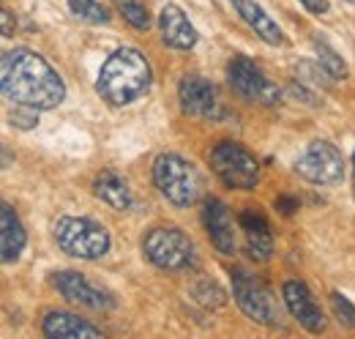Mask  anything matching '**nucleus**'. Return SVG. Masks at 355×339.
Returning <instances> with one entry per match:
<instances>
[{
  "instance_id": "obj_13",
  "label": "nucleus",
  "mask_w": 355,
  "mask_h": 339,
  "mask_svg": "<svg viewBox=\"0 0 355 339\" xmlns=\"http://www.w3.org/2000/svg\"><path fill=\"white\" fill-rule=\"evenodd\" d=\"M202 224H205V233H208L211 244L216 247V252L235 254V224H232L230 208L219 197H205V203H202Z\"/></svg>"
},
{
  "instance_id": "obj_28",
  "label": "nucleus",
  "mask_w": 355,
  "mask_h": 339,
  "mask_svg": "<svg viewBox=\"0 0 355 339\" xmlns=\"http://www.w3.org/2000/svg\"><path fill=\"white\" fill-rule=\"evenodd\" d=\"M301 3H304V8L309 14H328L331 11V3L328 0H301Z\"/></svg>"
},
{
  "instance_id": "obj_1",
  "label": "nucleus",
  "mask_w": 355,
  "mask_h": 339,
  "mask_svg": "<svg viewBox=\"0 0 355 339\" xmlns=\"http://www.w3.org/2000/svg\"><path fill=\"white\" fill-rule=\"evenodd\" d=\"M0 88L11 104H28L36 110H55L66 99L63 77L49 66L44 55L17 47L0 58Z\"/></svg>"
},
{
  "instance_id": "obj_19",
  "label": "nucleus",
  "mask_w": 355,
  "mask_h": 339,
  "mask_svg": "<svg viewBox=\"0 0 355 339\" xmlns=\"http://www.w3.org/2000/svg\"><path fill=\"white\" fill-rule=\"evenodd\" d=\"M93 195H96L104 206H110L112 211H132V206H134L129 183H126L121 175H115V172H101V175H96V181H93Z\"/></svg>"
},
{
  "instance_id": "obj_11",
  "label": "nucleus",
  "mask_w": 355,
  "mask_h": 339,
  "mask_svg": "<svg viewBox=\"0 0 355 339\" xmlns=\"http://www.w3.org/2000/svg\"><path fill=\"white\" fill-rule=\"evenodd\" d=\"M52 282L60 290V296L66 298L69 304H74V306L93 309V312H107V309L115 306V298L110 293H104V290H98L80 271H58Z\"/></svg>"
},
{
  "instance_id": "obj_21",
  "label": "nucleus",
  "mask_w": 355,
  "mask_h": 339,
  "mask_svg": "<svg viewBox=\"0 0 355 339\" xmlns=\"http://www.w3.org/2000/svg\"><path fill=\"white\" fill-rule=\"evenodd\" d=\"M314 49H317V60L322 63V69L334 77V80H345L347 77V63L342 60V55L320 36H314Z\"/></svg>"
},
{
  "instance_id": "obj_24",
  "label": "nucleus",
  "mask_w": 355,
  "mask_h": 339,
  "mask_svg": "<svg viewBox=\"0 0 355 339\" xmlns=\"http://www.w3.org/2000/svg\"><path fill=\"white\" fill-rule=\"evenodd\" d=\"M331 309H334V317L339 320V326L355 329V306L350 304V298L342 296L339 290H331Z\"/></svg>"
},
{
  "instance_id": "obj_30",
  "label": "nucleus",
  "mask_w": 355,
  "mask_h": 339,
  "mask_svg": "<svg viewBox=\"0 0 355 339\" xmlns=\"http://www.w3.org/2000/svg\"><path fill=\"white\" fill-rule=\"evenodd\" d=\"M353 183H355V151H353Z\"/></svg>"
},
{
  "instance_id": "obj_22",
  "label": "nucleus",
  "mask_w": 355,
  "mask_h": 339,
  "mask_svg": "<svg viewBox=\"0 0 355 339\" xmlns=\"http://www.w3.org/2000/svg\"><path fill=\"white\" fill-rule=\"evenodd\" d=\"M69 3V11L77 17V19H83V22H88V25H107L110 22V8L107 6H101L98 0H66Z\"/></svg>"
},
{
  "instance_id": "obj_29",
  "label": "nucleus",
  "mask_w": 355,
  "mask_h": 339,
  "mask_svg": "<svg viewBox=\"0 0 355 339\" xmlns=\"http://www.w3.org/2000/svg\"><path fill=\"white\" fill-rule=\"evenodd\" d=\"M290 93H293L295 99L301 96V101H304V104H317V101H314V96H311V93L306 90V88H304V85H293V88H290Z\"/></svg>"
},
{
  "instance_id": "obj_3",
  "label": "nucleus",
  "mask_w": 355,
  "mask_h": 339,
  "mask_svg": "<svg viewBox=\"0 0 355 339\" xmlns=\"http://www.w3.org/2000/svg\"><path fill=\"white\" fill-rule=\"evenodd\" d=\"M153 183L173 208H191L202 195V175L180 154H159L153 159Z\"/></svg>"
},
{
  "instance_id": "obj_27",
  "label": "nucleus",
  "mask_w": 355,
  "mask_h": 339,
  "mask_svg": "<svg viewBox=\"0 0 355 339\" xmlns=\"http://www.w3.org/2000/svg\"><path fill=\"white\" fill-rule=\"evenodd\" d=\"M0 19H3V36L11 39L14 31H17V19H14V14H11L8 8H0Z\"/></svg>"
},
{
  "instance_id": "obj_17",
  "label": "nucleus",
  "mask_w": 355,
  "mask_h": 339,
  "mask_svg": "<svg viewBox=\"0 0 355 339\" xmlns=\"http://www.w3.org/2000/svg\"><path fill=\"white\" fill-rule=\"evenodd\" d=\"M230 3H232V8L238 11V17L254 31L257 39H263L268 47H279V44H284V33H282L279 22L268 14L257 0H230Z\"/></svg>"
},
{
  "instance_id": "obj_15",
  "label": "nucleus",
  "mask_w": 355,
  "mask_h": 339,
  "mask_svg": "<svg viewBox=\"0 0 355 339\" xmlns=\"http://www.w3.org/2000/svg\"><path fill=\"white\" fill-rule=\"evenodd\" d=\"M238 227L246 235L249 257L257 260V263L270 260V254H273V235H270V224H268L266 216L260 211H254V208H246L238 216Z\"/></svg>"
},
{
  "instance_id": "obj_4",
  "label": "nucleus",
  "mask_w": 355,
  "mask_h": 339,
  "mask_svg": "<svg viewBox=\"0 0 355 339\" xmlns=\"http://www.w3.org/2000/svg\"><path fill=\"white\" fill-rule=\"evenodd\" d=\"M142 254L167 274H183L197 265V247L194 241L173 224L150 227L142 238Z\"/></svg>"
},
{
  "instance_id": "obj_16",
  "label": "nucleus",
  "mask_w": 355,
  "mask_h": 339,
  "mask_svg": "<svg viewBox=\"0 0 355 339\" xmlns=\"http://www.w3.org/2000/svg\"><path fill=\"white\" fill-rule=\"evenodd\" d=\"M49 339H104V331L74 312H49L42 323Z\"/></svg>"
},
{
  "instance_id": "obj_23",
  "label": "nucleus",
  "mask_w": 355,
  "mask_h": 339,
  "mask_svg": "<svg viewBox=\"0 0 355 339\" xmlns=\"http://www.w3.org/2000/svg\"><path fill=\"white\" fill-rule=\"evenodd\" d=\"M118 8H121V17L132 25L134 31H148L150 28V14H148L145 3H139V0H118Z\"/></svg>"
},
{
  "instance_id": "obj_14",
  "label": "nucleus",
  "mask_w": 355,
  "mask_h": 339,
  "mask_svg": "<svg viewBox=\"0 0 355 339\" xmlns=\"http://www.w3.org/2000/svg\"><path fill=\"white\" fill-rule=\"evenodd\" d=\"M159 33L162 42L170 49H191L194 44L200 42L197 28L189 22V17L183 14V8L175 3H167L159 14Z\"/></svg>"
},
{
  "instance_id": "obj_2",
  "label": "nucleus",
  "mask_w": 355,
  "mask_h": 339,
  "mask_svg": "<svg viewBox=\"0 0 355 339\" xmlns=\"http://www.w3.org/2000/svg\"><path fill=\"white\" fill-rule=\"evenodd\" d=\"M150 83H153V69L148 58L134 47H118L98 69L96 93L110 107H126L134 104L139 96H145Z\"/></svg>"
},
{
  "instance_id": "obj_9",
  "label": "nucleus",
  "mask_w": 355,
  "mask_h": 339,
  "mask_svg": "<svg viewBox=\"0 0 355 339\" xmlns=\"http://www.w3.org/2000/svg\"><path fill=\"white\" fill-rule=\"evenodd\" d=\"M295 172L314 186H336L345 178L342 151L328 140H314L309 148L295 159Z\"/></svg>"
},
{
  "instance_id": "obj_5",
  "label": "nucleus",
  "mask_w": 355,
  "mask_h": 339,
  "mask_svg": "<svg viewBox=\"0 0 355 339\" xmlns=\"http://www.w3.org/2000/svg\"><path fill=\"white\" fill-rule=\"evenodd\" d=\"M230 279H232V298L249 320H254L260 326H270V329L284 323L282 304L266 279H260L257 274H252L246 268H232Z\"/></svg>"
},
{
  "instance_id": "obj_26",
  "label": "nucleus",
  "mask_w": 355,
  "mask_h": 339,
  "mask_svg": "<svg viewBox=\"0 0 355 339\" xmlns=\"http://www.w3.org/2000/svg\"><path fill=\"white\" fill-rule=\"evenodd\" d=\"M276 208H279V213H284V216H293V213L298 211V200L295 197H276V203H273Z\"/></svg>"
},
{
  "instance_id": "obj_20",
  "label": "nucleus",
  "mask_w": 355,
  "mask_h": 339,
  "mask_svg": "<svg viewBox=\"0 0 355 339\" xmlns=\"http://www.w3.org/2000/svg\"><path fill=\"white\" fill-rule=\"evenodd\" d=\"M191 298L197 304H202L205 309H216V306L227 304V290H224L216 279H197L191 285Z\"/></svg>"
},
{
  "instance_id": "obj_25",
  "label": "nucleus",
  "mask_w": 355,
  "mask_h": 339,
  "mask_svg": "<svg viewBox=\"0 0 355 339\" xmlns=\"http://www.w3.org/2000/svg\"><path fill=\"white\" fill-rule=\"evenodd\" d=\"M39 113L42 110H36V107H28V104H14V110L8 113V118H11V126L17 129H36L39 126Z\"/></svg>"
},
{
  "instance_id": "obj_6",
  "label": "nucleus",
  "mask_w": 355,
  "mask_h": 339,
  "mask_svg": "<svg viewBox=\"0 0 355 339\" xmlns=\"http://www.w3.org/2000/svg\"><path fill=\"white\" fill-rule=\"evenodd\" d=\"M55 244L69 257L101 260L110 252L112 238L101 222H93L88 216H60L55 222Z\"/></svg>"
},
{
  "instance_id": "obj_12",
  "label": "nucleus",
  "mask_w": 355,
  "mask_h": 339,
  "mask_svg": "<svg viewBox=\"0 0 355 339\" xmlns=\"http://www.w3.org/2000/svg\"><path fill=\"white\" fill-rule=\"evenodd\" d=\"M282 301L287 306V312L309 331V334H322L328 329V317L320 309V304L314 301L311 290L301 279H287L282 285Z\"/></svg>"
},
{
  "instance_id": "obj_18",
  "label": "nucleus",
  "mask_w": 355,
  "mask_h": 339,
  "mask_svg": "<svg viewBox=\"0 0 355 339\" xmlns=\"http://www.w3.org/2000/svg\"><path fill=\"white\" fill-rule=\"evenodd\" d=\"M25 244H28V233H25L22 219L17 216V211L8 203H3V208H0V249H3V263L19 260Z\"/></svg>"
},
{
  "instance_id": "obj_31",
  "label": "nucleus",
  "mask_w": 355,
  "mask_h": 339,
  "mask_svg": "<svg viewBox=\"0 0 355 339\" xmlns=\"http://www.w3.org/2000/svg\"><path fill=\"white\" fill-rule=\"evenodd\" d=\"M350 3H355V0H350Z\"/></svg>"
},
{
  "instance_id": "obj_7",
  "label": "nucleus",
  "mask_w": 355,
  "mask_h": 339,
  "mask_svg": "<svg viewBox=\"0 0 355 339\" xmlns=\"http://www.w3.org/2000/svg\"><path fill=\"white\" fill-rule=\"evenodd\" d=\"M208 162H211V170L216 172V178L227 189L252 192L260 183V162L254 159L252 151H246L235 140L216 142L208 154Z\"/></svg>"
},
{
  "instance_id": "obj_10",
  "label": "nucleus",
  "mask_w": 355,
  "mask_h": 339,
  "mask_svg": "<svg viewBox=\"0 0 355 339\" xmlns=\"http://www.w3.org/2000/svg\"><path fill=\"white\" fill-rule=\"evenodd\" d=\"M178 101L183 115L200 118V121H216L222 115V101L216 93V85L200 74H183L178 83Z\"/></svg>"
},
{
  "instance_id": "obj_8",
  "label": "nucleus",
  "mask_w": 355,
  "mask_h": 339,
  "mask_svg": "<svg viewBox=\"0 0 355 339\" xmlns=\"http://www.w3.org/2000/svg\"><path fill=\"white\" fill-rule=\"evenodd\" d=\"M227 80L232 85V90L254 104H266V107H276L282 101V90L279 85L270 83L266 72L246 55H235L227 66Z\"/></svg>"
}]
</instances>
